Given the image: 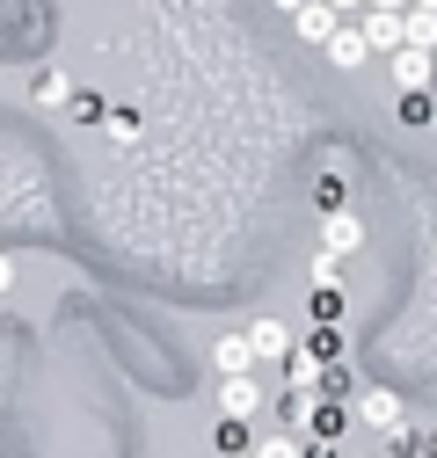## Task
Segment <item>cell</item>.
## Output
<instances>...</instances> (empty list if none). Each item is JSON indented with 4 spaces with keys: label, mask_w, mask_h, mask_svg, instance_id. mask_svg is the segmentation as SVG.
Here are the masks:
<instances>
[{
    "label": "cell",
    "mask_w": 437,
    "mask_h": 458,
    "mask_svg": "<svg viewBox=\"0 0 437 458\" xmlns=\"http://www.w3.org/2000/svg\"><path fill=\"white\" fill-rule=\"evenodd\" d=\"M248 350H255V364H285L292 350H299V335H292V320H278V313H255L248 327Z\"/></svg>",
    "instance_id": "cell-1"
},
{
    "label": "cell",
    "mask_w": 437,
    "mask_h": 458,
    "mask_svg": "<svg viewBox=\"0 0 437 458\" xmlns=\"http://www.w3.org/2000/svg\"><path fill=\"white\" fill-rule=\"evenodd\" d=\"M357 415H364V429H379V437H401V429H408V408H401L394 386H357Z\"/></svg>",
    "instance_id": "cell-2"
},
{
    "label": "cell",
    "mask_w": 437,
    "mask_h": 458,
    "mask_svg": "<svg viewBox=\"0 0 437 458\" xmlns=\"http://www.w3.org/2000/svg\"><path fill=\"white\" fill-rule=\"evenodd\" d=\"M270 408V386L255 378V371H241V378H218V415L227 422H255Z\"/></svg>",
    "instance_id": "cell-3"
},
{
    "label": "cell",
    "mask_w": 437,
    "mask_h": 458,
    "mask_svg": "<svg viewBox=\"0 0 437 458\" xmlns=\"http://www.w3.org/2000/svg\"><path fill=\"white\" fill-rule=\"evenodd\" d=\"M321 248L328 255H357L364 248V218L357 211H321Z\"/></svg>",
    "instance_id": "cell-4"
},
{
    "label": "cell",
    "mask_w": 437,
    "mask_h": 458,
    "mask_svg": "<svg viewBox=\"0 0 437 458\" xmlns=\"http://www.w3.org/2000/svg\"><path fill=\"white\" fill-rule=\"evenodd\" d=\"M321 59L336 66V73H364V59H372V51H364V30H357V22H343L336 37L321 44Z\"/></svg>",
    "instance_id": "cell-5"
},
{
    "label": "cell",
    "mask_w": 437,
    "mask_h": 458,
    "mask_svg": "<svg viewBox=\"0 0 437 458\" xmlns=\"http://www.w3.org/2000/svg\"><path fill=\"white\" fill-rule=\"evenodd\" d=\"M211 371H218V378H241V371H255V350H248V335H241V327H227V335L211 342Z\"/></svg>",
    "instance_id": "cell-6"
},
{
    "label": "cell",
    "mask_w": 437,
    "mask_h": 458,
    "mask_svg": "<svg viewBox=\"0 0 437 458\" xmlns=\"http://www.w3.org/2000/svg\"><path fill=\"white\" fill-rule=\"evenodd\" d=\"M357 30H364V51H372V59H394V51H401V15L364 8V15H357Z\"/></svg>",
    "instance_id": "cell-7"
},
{
    "label": "cell",
    "mask_w": 437,
    "mask_h": 458,
    "mask_svg": "<svg viewBox=\"0 0 437 458\" xmlns=\"http://www.w3.org/2000/svg\"><path fill=\"white\" fill-rule=\"evenodd\" d=\"M430 59H437V51L401 44V51H394V88H401V95H430Z\"/></svg>",
    "instance_id": "cell-8"
},
{
    "label": "cell",
    "mask_w": 437,
    "mask_h": 458,
    "mask_svg": "<svg viewBox=\"0 0 437 458\" xmlns=\"http://www.w3.org/2000/svg\"><path fill=\"white\" fill-rule=\"evenodd\" d=\"M278 371H285V393H328V364H321V357H306V350H292Z\"/></svg>",
    "instance_id": "cell-9"
},
{
    "label": "cell",
    "mask_w": 437,
    "mask_h": 458,
    "mask_svg": "<svg viewBox=\"0 0 437 458\" xmlns=\"http://www.w3.org/2000/svg\"><path fill=\"white\" fill-rule=\"evenodd\" d=\"M292 30H299L306 44H328V37H336V30H343V15H336V8H328V0H306V8L292 15Z\"/></svg>",
    "instance_id": "cell-10"
},
{
    "label": "cell",
    "mask_w": 437,
    "mask_h": 458,
    "mask_svg": "<svg viewBox=\"0 0 437 458\" xmlns=\"http://www.w3.org/2000/svg\"><path fill=\"white\" fill-rule=\"evenodd\" d=\"M30 102H37V109H66V102H73V81L51 66V73H37V81H30Z\"/></svg>",
    "instance_id": "cell-11"
},
{
    "label": "cell",
    "mask_w": 437,
    "mask_h": 458,
    "mask_svg": "<svg viewBox=\"0 0 437 458\" xmlns=\"http://www.w3.org/2000/svg\"><path fill=\"white\" fill-rule=\"evenodd\" d=\"M313 408H321V393H285V400H278V422H285L292 437H306V429H313Z\"/></svg>",
    "instance_id": "cell-12"
},
{
    "label": "cell",
    "mask_w": 437,
    "mask_h": 458,
    "mask_svg": "<svg viewBox=\"0 0 437 458\" xmlns=\"http://www.w3.org/2000/svg\"><path fill=\"white\" fill-rule=\"evenodd\" d=\"M401 44H416V51H437V15L408 8V15H401Z\"/></svg>",
    "instance_id": "cell-13"
},
{
    "label": "cell",
    "mask_w": 437,
    "mask_h": 458,
    "mask_svg": "<svg viewBox=\"0 0 437 458\" xmlns=\"http://www.w3.org/2000/svg\"><path fill=\"white\" fill-rule=\"evenodd\" d=\"M299 350H306V357H321L328 371H336V364H343V335H336V327H313V335L299 342Z\"/></svg>",
    "instance_id": "cell-14"
},
{
    "label": "cell",
    "mask_w": 437,
    "mask_h": 458,
    "mask_svg": "<svg viewBox=\"0 0 437 458\" xmlns=\"http://www.w3.org/2000/svg\"><path fill=\"white\" fill-rule=\"evenodd\" d=\"M102 131H109V139H124V146H132V139H139L146 124H139V109H124V102H117V109H102Z\"/></svg>",
    "instance_id": "cell-15"
},
{
    "label": "cell",
    "mask_w": 437,
    "mask_h": 458,
    "mask_svg": "<svg viewBox=\"0 0 437 458\" xmlns=\"http://www.w3.org/2000/svg\"><path fill=\"white\" fill-rule=\"evenodd\" d=\"M306 276H313V292H328V284L343 276V255H328V248H313V262H306Z\"/></svg>",
    "instance_id": "cell-16"
},
{
    "label": "cell",
    "mask_w": 437,
    "mask_h": 458,
    "mask_svg": "<svg viewBox=\"0 0 437 458\" xmlns=\"http://www.w3.org/2000/svg\"><path fill=\"white\" fill-rule=\"evenodd\" d=\"M248 458H299V437H292V429H270V437H262Z\"/></svg>",
    "instance_id": "cell-17"
},
{
    "label": "cell",
    "mask_w": 437,
    "mask_h": 458,
    "mask_svg": "<svg viewBox=\"0 0 437 458\" xmlns=\"http://www.w3.org/2000/svg\"><path fill=\"white\" fill-rule=\"evenodd\" d=\"M313 437H321V444L343 437V400H321V408H313Z\"/></svg>",
    "instance_id": "cell-18"
},
{
    "label": "cell",
    "mask_w": 437,
    "mask_h": 458,
    "mask_svg": "<svg viewBox=\"0 0 437 458\" xmlns=\"http://www.w3.org/2000/svg\"><path fill=\"white\" fill-rule=\"evenodd\" d=\"M343 320V292L328 284V292H313V327H336Z\"/></svg>",
    "instance_id": "cell-19"
},
{
    "label": "cell",
    "mask_w": 437,
    "mask_h": 458,
    "mask_svg": "<svg viewBox=\"0 0 437 458\" xmlns=\"http://www.w3.org/2000/svg\"><path fill=\"white\" fill-rule=\"evenodd\" d=\"M430 117H437V102H430V95H401V124H416V131H423Z\"/></svg>",
    "instance_id": "cell-20"
},
{
    "label": "cell",
    "mask_w": 437,
    "mask_h": 458,
    "mask_svg": "<svg viewBox=\"0 0 437 458\" xmlns=\"http://www.w3.org/2000/svg\"><path fill=\"white\" fill-rule=\"evenodd\" d=\"M218 451H248V422H227V415H218Z\"/></svg>",
    "instance_id": "cell-21"
},
{
    "label": "cell",
    "mask_w": 437,
    "mask_h": 458,
    "mask_svg": "<svg viewBox=\"0 0 437 458\" xmlns=\"http://www.w3.org/2000/svg\"><path fill=\"white\" fill-rule=\"evenodd\" d=\"M66 109H73V117H81V124H102V95H73Z\"/></svg>",
    "instance_id": "cell-22"
},
{
    "label": "cell",
    "mask_w": 437,
    "mask_h": 458,
    "mask_svg": "<svg viewBox=\"0 0 437 458\" xmlns=\"http://www.w3.org/2000/svg\"><path fill=\"white\" fill-rule=\"evenodd\" d=\"M328 8H336L343 22H357V15H364V0H328Z\"/></svg>",
    "instance_id": "cell-23"
},
{
    "label": "cell",
    "mask_w": 437,
    "mask_h": 458,
    "mask_svg": "<svg viewBox=\"0 0 437 458\" xmlns=\"http://www.w3.org/2000/svg\"><path fill=\"white\" fill-rule=\"evenodd\" d=\"M8 292H15V262L0 255V299H8Z\"/></svg>",
    "instance_id": "cell-24"
},
{
    "label": "cell",
    "mask_w": 437,
    "mask_h": 458,
    "mask_svg": "<svg viewBox=\"0 0 437 458\" xmlns=\"http://www.w3.org/2000/svg\"><path fill=\"white\" fill-rule=\"evenodd\" d=\"M364 8H379V15H408V0H364Z\"/></svg>",
    "instance_id": "cell-25"
},
{
    "label": "cell",
    "mask_w": 437,
    "mask_h": 458,
    "mask_svg": "<svg viewBox=\"0 0 437 458\" xmlns=\"http://www.w3.org/2000/svg\"><path fill=\"white\" fill-rule=\"evenodd\" d=\"M270 8H285V15H299V8H306V0H270Z\"/></svg>",
    "instance_id": "cell-26"
},
{
    "label": "cell",
    "mask_w": 437,
    "mask_h": 458,
    "mask_svg": "<svg viewBox=\"0 0 437 458\" xmlns=\"http://www.w3.org/2000/svg\"><path fill=\"white\" fill-rule=\"evenodd\" d=\"M408 8H423V15H437V0H408Z\"/></svg>",
    "instance_id": "cell-27"
},
{
    "label": "cell",
    "mask_w": 437,
    "mask_h": 458,
    "mask_svg": "<svg viewBox=\"0 0 437 458\" xmlns=\"http://www.w3.org/2000/svg\"><path fill=\"white\" fill-rule=\"evenodd\" d=\"M218 458H248V451H218Z\"/></svg>",
    "instance_id": "cell-28"
},
{
    "label": "cell",
    "mask_w": 437,
    "mask_h": 458,
    "mask_svg": "<svg viewBox=\"0 0 437 458\" xmlns=\"http://www.w3.org/2000/svg\"><path fill=\"white\" fill-rule=\"evenodd\" d=\"M350 458H379V451H350Z\"/></svg>",
    "instance_id": "cell-29"
},
{
    "label": "cell",
    "mask_w": 437,
    "mask_h": 458,
    "mask_svg": "<svg viewBox=\"0 0 437 458\" xmlns=\"http://www.w3.org/2000/svg\"><path fill=\"white\" fill-rule=\"evenodd\" d=\"M430 458H437V437H430Z\"/></svg>",
    "instance_id": "cell-30"
}]
</instances>
